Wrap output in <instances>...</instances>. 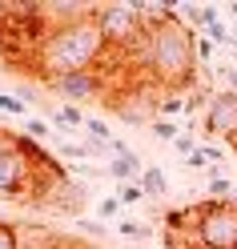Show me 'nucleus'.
I'll return each mask as SVG.
<instances>
[{
  "mask_svg": "<svg viewBox=\"0 0 237 249\" xmlns=\"http://www.w3.org/2000/svg\"><path fill=\"white\" fill-rule=\"evenodd\" d=\"M173 149H177V157H193V153H197V141H193V133H181L177 137V141H173Z\"/></svg>",
  "mask_w": 237,
  "mask_h": 249,
  "instance_id": "20",
  "label": "nucleus"
},
{
  "mask_svg": "<svg viewBox=\"0 0 237 249\" xmlns=\"http://www.w3.org/2000/svg\"><path fill=\"white\" fill-rule=\"evenodd\" d=\"M12 197L36 201V169L17 145L0 153V201H12Z\"/></svg>",
  "mask_w": 237,
  "mask_h": 249,
  "instance_id": "4",
  "label": "nucleus"
},
{
  "mask_svg": "<svg viewBox=\"0 0 237 249\" xmlns=\"http://www.w3.org/2000/svg\"><path fill=\"white\" fill-rule=\"evenodd\" d=\"M197 33L185 28L177 17L153 28V56H149V81L165 92H189L197 81Z\"/></svg>",
  "mask_w": 237,
  "mask_h": 249,
  "instance_id": "2",
  "label": "nucleus"
},
{
  "mask_svg": "<svg viewBox=\"0 0 237 249\" xmlns=\"http://www.w3.org/2000/svg\"><path fill=\"white\" fill-rule=\"evenodd\" d=\"M233 181L225 177V173H217V169H213V173H209V201H233Z\"/></svg>",
  "mask_w": 237,
  "mask_h": 249,
  "instance_id": "11",
  "label": "nucleus"
},
{
  "mask_svg": "<svg viewBox=\"0 0 237 249\" xmlns=\"http://www.w3.org/2000/svg\"><path fill=\"white\" fill-rule=\"evenodd\" d=\"M12 145H17V133H8L4 124H0V153H4V149H12Z\"/></svg>",
  "mask_w": 237,
  "mask_h": 249,
  "instance_id": "23",
  "label": "nucleus"
},
{
  "mask_svg": "<svg viewBox=\"0 0 237 249\" xmlns=\"http://www.w3.org/2000/svg\"><path fill=\"white\" fill-rule=\"evenodd\" d=\"M217 72L225 76V89H229V92H237V69H233V65H221Z\"/></svg>",
  "mask_w": 237,
  "mask_h": 249,
  "instance_id": "21",
  "label": "nucleus"
},
{
  "mask_svg": "<svg viewBox=\"0 0 237 249\" xmlns=\"http://www.w3.org/2000/svg\"><path fill=\"white\" fill-rule=\"evenodd\" d=\"M92 20H97L105 44L121 56H129L137 44L149 40V24L141 20L137 4H101V8H92Z\"/></svg>",
  "mask_w": 237,
  "mask_h": 249,
  "instance_id": "3",
  "label": "nucleus"
},
{
  "mask_svg": "<svg viewBox=\"0 0 237 249\" xmlns=\"http://www.w3.org/2000/svg\"><path fill=\"white\" fill-rule=\"evenodd\" d=\"M229 17H237V4H229Z\"/></svg>",
  "mask_w": 237,
  "mask_h": 249,
  "instance_id": "25",
  "label": "nucleus"
},
{
  "mask_svg": "<svg viewBox=\"0 0 237 249\" xmlns=\"http://www.w3.org/2000/svg\"><path fill=\"white\" fill-rule=\"evenodd\" d=\"M105 56H109V44L101 36V28H97L92 17H85V20H69V24H53V33L44 36V44L36 49L33 72L49 85V81L69 76V72L101 69Z\"/></svg>",
  "mask_w": 237,
  "mask_h": 249,
  "instance_id": "1",
  "label": "nucleus"
},
{
  "mask_svg": "<svg viewBox=\"0 0 237 249\" xmlns=\"http://www.w3.org/2000/svg\"><path fill=\"white\" fill-rule=\"evenodd\" d=\"M89 237H105V221H81Z\"/></svg>",
  "mask_w": 237,
  "mask_h": 249,
  "instance_id": "22",
  "label": "nucleus"
},
{
  "mask_svg": "<svg viewBox=\"0 0 237 249\" xmlns=\"http://www.w3.org/2000/svg\"><path fill=\"white\" fill-rule=\"evenodd\" d=\"M0 249H24V237H20V229H17V225L0 221Z\"/></svg>",
  "mask_w": 237,
  "mask_h": 249,
  "instance_id": "16",
  "label": "nucleus"
},
{
  "mask_svg": "<svg viewBox=\"0 0 237 249\" xmlns=\"http://www.w3.org/2000/svg\"><path fill=\"white\" fill-rule=\"evenodd\" d=\"M109 89V76L101 69H89V72H69V76H56V81H49V92L53 97H60L65 105H85V101H97L105 97Z\"/></svg>",
  "mask_w": 237,
  "mask_h": 249,
  "instance_id": "5",
  "label": "nucleus"
},
{
  "mask_svg": "<svg viewBox=\"0 0 237 249\" xmlns=\"http://www.w3.org/2000/svg\"><path fill=\"white\" fill-rule=\"evenodd\" d=\"M149 133L157 137V141H169V145H173V141H177V137H181L185 129H181L177 121H165V117H153V121H149Z\"/></svg>",
  "mask_w": 237,
  "mask_h": 249,
  "instance_id": "10",
  "label": "nucleus"
},
{
  "mask_svg": "<svg viewBox=\"0 0 237 249\" xmlns=\"http://www.w3.org/2000/svg\"><path fill=\"white\" fill-rule=\"evenodd\" d=\"M141 173H145V165H141L137 153H125V157H113V161H109V177H113L117 185L141 181Z\"/></svg>",
  "mask_w": 237,
  "mask_h": 249,
  "instance_id": "7",
  "label": "nucleus"
},
{
  "mask_svg": "<svg viewBox=\"0 0 237 249\" xmlns=\"http://www.w3.org/2000/svg\"><path fill=\"white\" fill-rule=\"evenodd\" d=\"M117 233H121V237H129V241H149V237H153V225L133 221V217H121V221H117Z\"/></svg>",
  "mask_w": 237,
  "mask_h": 249,
  "instance_id": "9",
  "label": "nucleus"
},
{
  "mask_svg": "<svg viewBox=\"0 0 237 249\" xmlns=\"http://www.w3.org/2000/svg\"><path fill=\"white\" fill-rule=\"evenodd\" d=\"M20 129H24V137H33V141H49V137H53V124H49V121H40V117L20 121Z\"/></svg>",
  "mask_w": 237,
  "mask_h": 249,
  "instance_id": "14",
  "label": "nucleus"
},
{
  "mask_svg": "<svg viewBox=\"0 0 237 249\" xmlns=\"http://www.w3.org/2000/svg\"><path fill=\"white\" fill-rule=\"evenodd\" d=\"M193 53H197V65H209V60H213V53H217V44H213L209 36H201V33H197V40H193Z\"/></svg>",
  "mask_w": 237,
  "mask_h": 249,
  "instance_id": "17",
  "label": "nucleus"
},
{
  "mask_svg": "<svg viewBox=\"0 0 237 249\" xmlns=\"http://www.w3.org/2000/svg\"><path fill=\"white\" fill-rule=\"evenodd\" d=\"M205 36H209L213 44H233V33H229V28L221 24V20H213L209 28H205Z\"/></svg>",
  "mask_w": 237,
  "mask_h": 249,
  "instance_id": "19",
  "label": "nucleus"
},
{
  "mask_svg": "<svg viewBox=\"0 0 237 249\" xmlns=\"http://www.w3.org/2000/svg\"><path fill=\"white\" fill-rule=\"evenodd\" d=\"M24 249H65V245H56V241L44 237V241H24Z\"/></svg>",
  "mask_w": 237,
  "mask_h": 249,
  "instance_id": "24",
  "label": "nucleus"
},
{
  "mask_svg": "<svg viewBox=\"0 0 237 249\" xmlns=\"http://www.w3.org/2000/svg\"><path fill=\"white\" fill-rule=\"evenodd\" d=\"M141 189H145L149 201H165V197H169V181H165V173H161L157 165H149L145 173H141Z\"/></svg>",
  "mask_w": 237,
  "mask_h": 249,
  "instance_id": "8",
  "label": "nucleus"
},
{
  "mask_svg": "<svg viewBox=\"0 0 237 249\" xmlns=\"http://www.w3.org/2000/svg\"><path fill=\"white\" fill-rule=\"evenodd\" d=\"M201 133L233 141L237 137V92H229V89L209 92V105H205V113H201Z\"/></svg>",
  "mask_w": 237,
  "mask_h": 249,
  "instance_id": "6",
  "label": "nucleus"
},
{
  "mask_svg": "<svg viewBox=\"0 0 237 249\" xmlns=\"http://www.w3.org/2000/svg\"><path fill=\"white\" fill-rule=\"evenodd\" d=\"M117 213H121V201L117 197H101L97 201V217H101V221H113Z\"/></svg>",
  "mask_w": 237,
  "mask_h": 249,
  "instance_id": "18",
  "label": "nucleus"
},
{
  "mask_svg": "<svg viewBox=\"0 0 237 249\" xmlns=\"http://www.w3.org/2000/svg\"><path fill=\"white\" fill-rule=\"evenodd\" d=\"M229 149H233V153H237V137H233V141H229Z\"/></svg>",
  "mask_w": 237,
  "mask_h": 249,
  "instance_id": "26",
  "label": "nucleus"
},
{
  "mask_svg": "<svg viewBox=\"0 0 237 249\" xmlns=\"http://www.w3.org/2000/svg\"><path fill=\"white\" fill-rule=\"evenodd\" d=\"M137 249H149V245H137Z\"/></svg>",
  "mask_w": 237,
  "mask_h": 249,
  "instance_id": "27",
  "label": "nucleus"
},
{
  "mask_svg": "<svg viewBox=\"0 0 237 249\" xmlns=\"http://www.w3.org/2000/svg\"><path fill=\"white\" fill-rule=\"evenodd\" d=\"M117 201L121 205H141V201H149V197L141 189V181H129V185H117Z\"/></svg>",
  "mask_w": 237,
  "mask_h": 249,
  "instance_id": "15",
  "label": "nucleus"
},
{
  "mask_svg": "<svg viewBox=\"0 0 237 249\" xmlns=\"http://www.w3.org/2000/svg\"><path fill=\"white\" fill-rule=\"evenodd\" d=\"M157 108H161V117L173 121V117H185V92H165V101H157Z\"/></svg>",
  "mask_w": 237,
  "mask_h": 249,
  "instance_id": "12",
  "label": "nucleus"
},
{
  "mask_svg": "<svg viewBox=\"0 0 237 249\" xmlns=\"http://www.w3.org/2000/svg\"><path fill=\"white\" fill-rule=\"evenodd\" d=\"M0 113L28 121V101H24V97H17V92H0Z\"/></svg>",
  "mask_w": 237,
  "mask_h": 249,
  "instance_id": "13",
  "label": "nucleus"
}]
</instances>
